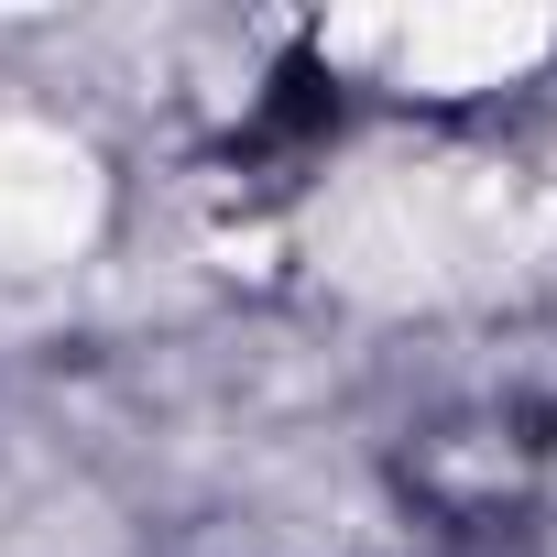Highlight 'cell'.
Returning a JSON list of instances; mask_svg holds the SVG:
<instances>
[{
    "instance_id": "obj_1",
    "label": "cell",
    "mask_w": 557,
    "mask_h": 557,
    "mask_svg": "<svg viewBox=\"0 0 557 557\" xmlns=\"http://www.w3.org/2000/svg\"><path fill=\"white\" fill-rule=\"evenodd\" d=\"M339 99H329V66H318V45H296L285 66H273V99H262V121H251V143H296V132H318Z\"/></svg>"
}]
</instances>
